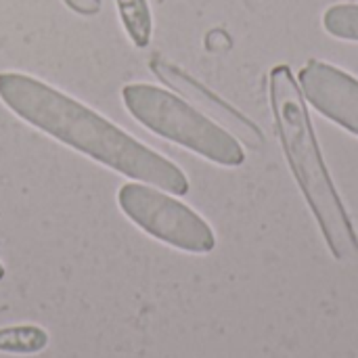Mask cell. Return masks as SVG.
<instances>
[{
    "label": "cell",
    "mask_w": 358,
    "mask_h": 358,
    "mask_svg": "<svg viewBox=\"0 0 358 358\" xmlns=\"http://www.w3.org/2000/svg\"><path fill=\"white\" fill-rule=\"evenodd\" d=\"M271 111L287 166L304 195L336 260L358 258V235L323 159L306 99L289 65H277L268 76Z\"/></svg>",
    "instance_id": "2"
},
{
    "label": "cell",
    "mask_w": 358,
    "mask_h": 358,
    "mask_svg": "<svg viewBox=\"0 0 358 358\" xmlns=\"http://www.w3.org/2000/svg\"><path fill=\"white\" fill-rule=\"evenodd\" d=\"M63 2L80 15H96L101 10V0H63Z\"/></svg>",
    "instance_id": "10"
},
{
    "label": "cell",
    "mask_w": 358,
    "mask_h": 358,
    "mask_svg": "<svg viewBox=\"0 0 358 358\" xmlns=\"http://www.w3.org/2000/svg\"><path fill=\"white\" fill-rule=\"evenodd\" d=\"M48 346V334L36 325H17L0 329V352L38 355Z\"/></svg>",
    "instance_id": "8"
},
{
    "label": "cell",
    "mask_w": 358,
    "mask_h": 358,
    "mask_svg": "<svg viewBox=\"0 0 358 358\" xmlns=\"http://www.w3.org/2000/svg\"><path fill=\"white\" fill-rule=\"evenodd\" d=\"M323 27L329 36L346 42H358V4H334L323 13Z\"/></svg>",
    "instance_id": "9"
},
{
    "label": "cell",
    "mask_w": 358,
    "mask_h": 358,
    "mask_svg": "<svg viewBox=\"0 0 358 358\" xmlns=\"http://www.w3.org/2000/svg\"><path fill=\"white\" fill-rule=\"evenodd\" d=\"M122 99L128 113L153 134L224 168H237L245 162L241 143L182 96L153 84L134 82L122 88Z\"/></svg>",
    "instance_id": "3"
},
{
    "label": "cell",
    "mask_w": 358,
    "mask_h": 358,
    "mask_svg": "<svg viewBox=\"0 0 358 358\" xmlns=\"http://www.w3.org/2000/svg\"><path fill=\"white\" fill-rule=\"evenodd\" d=\"M117 203L138 229L170 248L189 254H208L216 248L212 227L195 210L157 187L126 182L117 193Z\"/></svg>",
    "instance_id": "4"
},
{
    "label": "cell",
    "mask_w": 358,
    "mask_h": 358,
    "mask_svg": "<svg viewBox=\"0 0 358 358\" xmlns=\"http://www.w3.org/2000/svg\"><path fill=\"white\" fill-rule=\"evenodd\" d=\"M0 101L23 122L130 180L157 187L170 195L189 193V178L174 162L38 78L2 71Z\"/></svg>",
    "instance_id": "1"
},
{
    "label": "cell",
    "mask_w": 358,
    "mask_h": 358,
    "mask_svg": "<svg viewBox=\"0 0 358 358\" xmlns=\"http://www.w3.org/2000/svg\"><path fill=\"white\" fill-rule=\"evenodd\" d=\"M4 279V266H2V262H0V281Z\"/></svg>",
    "instance_id": "11"
},
{
    "label": "cell",
    "mask_w": 358,
    "mask_h": 358,
    "mask_svg": "<svg viewBox=\"0 0 358 358\" xmlns=\"http://www.w3.org/2000/svg\"><path fill=\"white\" fill-rule=\"evenodd\" d=\"M298 84L310 107L358 136V78L327 61L310 59L298 71Z\"/></svg>",
    "instance_id": "5"
},
{
    "label": "cell",
    "mask_w": 358,
    "mask_h": 358,
    "mask_svg": "<svg viewBox=\"0 0 358 358\" xmlns=\"http://www.w3.org/2000/svg\"><path fill=\"white\" fill-rule=\"evenodd\" d=\"M149 67L153 69V73L166 86H170L172 90H176L187 103H191L203 115H208L210 120H214L216 124H220L235 138H243L250 147L262 145V134H260V130L250 120H245L239 111H235L229 103H224L222 99H218L214 92H210L206 86H201L197 80H193L180 67H176L174 63H170L166 59H159V57L153 59L149 63Z\"/></svg>",
    "instance_id": "6"
},
{
    "label": "cell",
    "mask_w": 358,
    "mask_h": 358,
    "mask_svg": "<svg viewBox=\"0 0 358 358\" xmlns=\"http://www.w3.org/2000/svg\"><path fill=\"white\" fill-rule=\"evenodd\" d=\"M122 25L134 46L145 48L153 36V17L147 0H115Z\"/></svg>",
    "instance_id": "7"
}]
</instances>
